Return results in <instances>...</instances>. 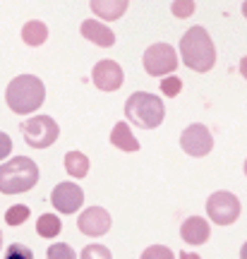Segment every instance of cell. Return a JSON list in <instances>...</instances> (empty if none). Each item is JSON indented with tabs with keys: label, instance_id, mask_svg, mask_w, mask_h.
Returning a JSON list of instances; mask_svg holds the SVG:
<instances>
[{
	"label": "cell",
	"instance_id": "6da1fadb",
	"mask_svg": "<svg viewBox=\"0 0 247 259\" xmlns=\"http://www.w3.org/2000/svg\"><path fill=\"white\" fill-rule=\"evenodd\" d=\"M180 56H183V63L190 70L209 72L216 63V48H214V41L207 34V29L192 27L185 31L183 41H180Z\"/></svg>",
	"mask_w": 247,
	"mask_h": 259
},
{
	"label": "cell",
	"instance_id": "7a4b0ae2",
	"mask_svg": "<svg viewBox=\"0 0 247 259\" xmlns=\"http://www.w3.org/2000/svg\"><path fill=\"white\" fill-rule=\"evenodd\" d=\"M46 99V87L44 82L34 77V74H19L10 82L8 92H5V101H8L10 111L17 115H29L34 113Z\"/></svg>",
	"mask_w": 247,
	"mask_h": 259
},
{
	"label": "cell",
	"instance_id": "3957f363",
	"mask_svg": "<svg viewBox=\"0 0 247 259\" xmlns=\"http://www.w3.org/2000/svg\"><path fill=\"white\" fill-rule=\"evenodd\" d=\"M38 183V166L27 156H15L8 163H0V192L19 194L29 192Z\"/></svg>",
	"mask_w": 247,
	"mask_h": 259
},
{
	"label": "cell",
	"instance_id": "277c9868",
	"mask_svg": "<svg viewBox=\"0 0 247 259\" xmlns=\"http://www.w3.org/2000/svg\"><path fill=\"white\" fill-rule=\"evenodd\" d=\"M125 115L130 122H135L137 127L154 130L163 122L166 106L163 101L149 92H135L125 103Z\"/></svg>",
	"mask_w": 247,
	"mask_h": 259
},
{
	"label": "cell",
	"instance_id": "5b68a950",
	"mask_svg": "<svg viewBox=\"0 0 247 259\" xmlns=\"http://www.w3.org/2000/svg\"><path fill=\"white\" fill-rule=\"evenodd\" d=\"M58 125H55L53 118H48V115H34V118H29L24 125H22V137L27 142L29 147L34 149H46L51 144H55V139H58Z\"/></svg>",
	"mask_w": 247,
	"mask_h": 259
},
{
	"label": "cell",
	"instance_id": "8992f818",
	"mask_svg": "<svg viewBox=\"0 0 247 259\" xmlns=\"http://www.w3.org/2000/svg\"><path fill=\"white\" fill-rule=\"evenodd\" d=\"M207 213L216 226H230V223L238 221L240 216V199L233 192H226V190L214 192L207 202Z\"/></svg>",
	"mask_w": 247,
	"mask_h": 259
},
{
	"label": "cell",
	"instance_id": "52a82bcc",
	"mask_svg": "<svg viewBox=\"0 0 247 259\" xmlns=\"http://www.w3.org/2000/svg\"><path fill=\"white\" fill-rule=\"evenodd\" d=\"M178 67V56H175V48L168 44H154L147 48L144 53V70L151 77H166V74L175 72Z\"/></svg>",
	"mask_w": 247,
	"mask_h": 259
},
{
	"label": "cell",
	"instance_id": "ba28073f",
	"mask_svg": "<svg viewBox=\"0 0 247 259\" xmlns=\"http://www.w3.org/2000/svg\"><path fill=\"white\" fill-rule=\"evenodd\" d=\"M180 147H183L185 154H190L194 158L207 156L211 149H214V137H211V132L204 125L194 122V125H190L180 135Z\"/></svg>",
	"mask_w": 247,
	"mask_h": 259
},
{
	"label": "cell",
	"instance_id": "9c48e42d",
	"mask_svg": "<svg viewBox=\"0 0 247 259\" xmlns=\"http://www.w3.org/2000/svg\"><path fill=\"white\" fill-rule=\"evenodd\" d=\"M51 204L60 213H74L84 204V192L77 183H60L51 192Z\"/></svg>",
	"mask_w": 247,
	"mask_h": 259
},
{
	"label": "cell",
	"instance_id": "30bf717a",
	"mask_svg": "<svg viewBox=\"0 0 247 259\" xmlns=\"http://www.w3.org/2000/svg\"><path fill=\"white\" fill-rule=\"evenodd\" d=\"M92 79L101 92H115V89L122 87L125 72H122V67L115 60H99V63L94 65Z\"/></svg>",
	"mask_w": 247,
	"mask_h": 259
},
{
	"label": "cell",
	"instance_id": "8fae6325",
	"mask_svg": "<svg viewBox=\"0 0 247 259\" xmlns=\"http://www.w3.org/2000/svg\"><path fill=\"white\" fill-rule=\"evenodd\" d=\"M77 228H79L84 235H89V238H99L103 233H108L110 213L106 211V209H101V206H89L87 211L79 213Z\"/></svg>",
	"mask_w": 247,
	"mask_h": 259
},
{
	"label": "cell",
	"instance_id": "7c38bea8",
	"mask_svg": "<svg viewBox=\"0 0 247 259\" xmlns=\"http://www.w3.org/2000/svg\"><path fill=\"white\" fill-rule=\"evenodd\" d=\"M82 36L87 38V41L96 44L99 48H110L115 44L113 29H108L106 24H101L99 19H84L82 22Z\"/></svg>",
	"mask_w": 247,
	"mask_h": 259
},
{
	"label": "cell",
	"instance_id": "4fadbf2b",
	"mask_svg": "<svg viewBox=\"0 0 247 259\" xmlns=\"http://www.w3.org/2000/svg\"><path fill=\"white\" fill-rule=\"evenodd\" d=\"M209 221H204L201 216H192V219H187L183 223V228H180V235H183V240L187 245H204V242L209 240Z\"/></svg>",
	"mask_w": 247,
	"mask_h": 259
},
{
	"label": "cell",
	"instance_id": "5bb4252c",
	"mask_svg": "<svg viewBox=\"0 0 247 259\" xmlns=\"http://www.w3.org/2000/svg\"><path fill=\"white\" fill-rule=\"evenodd\" d=\"M128 3L130 0H92V12L106 22H113V19H120L125 15Z\"/></svg>",
	"mask_w": 247,
	"mask_h": 259
},
{
	"label": "cell",
	"instance_id": "9a60e30c",
	"mask_svg": "<svg viewBox=\"0 0 247 259\" xmlns=\"http://www.w3.org/2000/svg\"><path fill=\"white\" fill-rule=\"evenodd\" d=\"M110 144L122 149V151H139V142L135 139L130 125H125V122H118V125L113 127V132H110Z\"/></svg>",
	"mask_w": 247,
	"mask_h": 259
},
{
	"label": "cell",
	"instance_id": "2e32d148",
	"mask_svg": "<svg viewBox=\"0 0 247 259\" xmlns=\"http://www.w3.org/2000/svg\"><path fill=\"white\" fill-rule=\"evenodd\" d=\"M46 38H48V27L44 22H38V19L27 22L24 29H22V41H24L27 46H41Z\"/></svg>",
	"mask_w": 247,
	"mask_h": 259
},
{
	"label": "cell",
	"instance_id": "e0dca14e",
	"mask_svg": "<svg viewBox=\"0 0 247 259\" xmlns=\"http://www.w3.org/2000/svg\"><path fill=\"white\" fill-rule=\"evenodd\" d=\"M63 231V221L55 213H41L36 221V233L41 238H58Z\"/></svg>",
	"mask_w": 247,
	"mask_h": 259
},
{
	"label": "cell",
	"instance_id": "ac0fdd59",
	"mask_svg": "<svg viewBox=\"0 0 247 259\" xmlns=\"http://www.w3.org/2000/svg\"><path fill=\"white\" fill-rule=\"evenodd\" d=\"M65 170L72 178H84L89 173V158L84 156L82 151H70L65 156Z\"/></svg>",
	"mask_w": 247,
	"mask_h": 259
},
{
	"label": "cell",
	"instance_id": "d6986e66",
	"mask_svg": "<svg viewBox=\"0 0 247 259\" xmlns=\"http://www.w3.org/2000/svg\"><path fill=\"white\" fill-rule=\"evenodd\" d=\"M27 219H29V206H24V204L10 206L8 213H5V221H8L10 226H22Z\"/></svg>",
	"mask_w": 247,
	"mask_h": 259
},
{
	"label": "cell",
	"instance_id": "ffe728a7",
	"mask_svg": "<svg viewBox=\"0 0 247 259\" xmlns=\"http://www.w3.org/2000/svg\"><path fill=\"white\" fill-rule=\"evenodd\" d=\"M171 10L178 19H187L194 12V0H173Z\"/></svg>",
	"mask_w": 247,
	"mask_h": 259
},
{
	"label": "cell",
	"instance_id": "44dd1931",
	"mask_svg": "<svg viewBox=\"0 0 247 259\" xmlns=\"http://www.w3.org/2000/svg\"><path fill=\"white\" fill-rule=\"evenodd\" d=\"M180 89H183V82H180L178 77H168V74H166L163 82H161V92H163L166 96H178Z\"/></svg>",
	"mask_w": 247,
	"mask_h": 259
},
{
	"label": "cell",
	"instance_id": "7402d4cb",
	"mask_svg": "<svg viewBox=\"0 0 247 259\" xmlns=\"http://www.w3.org/2000/svg\"><path fill=\"white\" fill-rule=\"evenodd\" d=\"M48 257L51 259H58V257H67V259H74V252L67 247V245H53L48 250Z\"/></svg>",
	"mask_w": 247,
	"mask_h": 259
},
{
	"label": "cell",
	"instance_id": "603a6c76",
	"mask_svg": "<svg viewBox=\"0 0 247 259\" xmlns=\"http://www.w3.org/2000/svg\"><path fill=\"white\" fill-rule=\"evenodd\" d=\"M10 151H12V139H10V135L0 132V161H5L10 156Z\"/></svg>",
	"mask_w": 247,
	"mask_h": 259
},
{
	"label": "cell",
	"instance_id": "cb8c5ba5",
	"mask_svg": "<svg viewBox=\"0 0 247 259\" xmlns=\"http://www.w3.org/2000/svg\"><path fill=\"white\" fill-rule=\"evenodd\" d=\"M82 257H103V259H108L110 257V252L106 250V247H96V245H92V247H87V250L82 252Z\"/></svg>",
	"mask_w": 247,
	"mask_h": 259
},
{
	"label": "cell",
	"instance_id": "d4e9b609",
	"mask_svg": "<svg viewBox=\"0 0 247 259\" xmlns=\"http://www.w3.org/2000/svg\"><path fill=\"white\" fill-rule=\"evenodd\" d=\"M8 257H27L31 259V250L29 247H22V245H12L8 250Z\"/></svg>",
	"mask_w": 247,
	"mask_h": 259
},
{
	"label": "cell",
	"instance_id": "484cf974",
	"mask_svg": "<svg viewBox=\"0 0 247 259\" xmlns=\"http://www.w3.org/2000/svg\"><path fill=\"white\" fill-rule=\"evenodd\" d=\"M149 257H166V259H171L173 254H171V250H166V247H149L147 252H144V259Z\"/></svg>",
	"mask_w": 247,
	"mask_h": 259
},
{
	"label": "cell",
	"instance_id": "4316f807",
	"mask_svg": "<svg viewBox=\"0 0 247 259\" xmlns=\"http://www.w3.org/2000/svg\"><path fill=\"white\" fill-rule=\"evenodd\" d=\"M240 74H242V77L247 79V56L242 58V60H240Z\"/></svg>",
	"mask_w": 247,
	"mask_h": 259
},
{
	"label": "cell",
	"instance_id": "83f0119b",
	"mask_svg": "<svg viewBox=\"0 0 247 259\" xmlns=\"http://www.w3.org/2000/svg\"><path fill=\"white\" fill-rule=\"evenodd\" d=\"M240 254H242V259H247V242L242 245V250H240Z\"/></svg>",
	"mask_w": 247,
	"mask_h": 259
},
{
	"label": "cell",
	"instance_id": "f1b7e54d",
	"mask_svg": "<svg viewBox=\"0 0 247 259\" xmlns=\"http://www.w3.org/2000/svg\"><path fill=\"white\" fill-rule=\"evenodd\" d=\"M242 15H245V17H247V0H245V3H242Z\"/></svg>",
	"mask_w": 247,
	"mask_h": 259
},
{
	"label": "cell",
	"instance_id": "f546056e",
	"mask_svg": "<svg viewBox=\"0 0 247 259\" xmlns=\"http://www.w3.org/2000/svg\"><path fill=\"white\" fill-rule=\"evenodd\" d=\"M0 247H3V231H0Z\"/></svg>",
	"mask_w": 247,
	"mask_h": 259
},
{
	"label": "cell",
	"instance_id": "4dcf8cb0",
	"mask_svg": "<svg viewBox=\"0 0 247 259\" xmlns=\"http://www.w3.org/2000/svg\"><path fill=\"white\" fill-rule=\"evenodd\" d=\"M245 176H247V161H245Z\"/></svg>",
	"mask_w": 247,
	"mask_h": 259
}]
</instances>
